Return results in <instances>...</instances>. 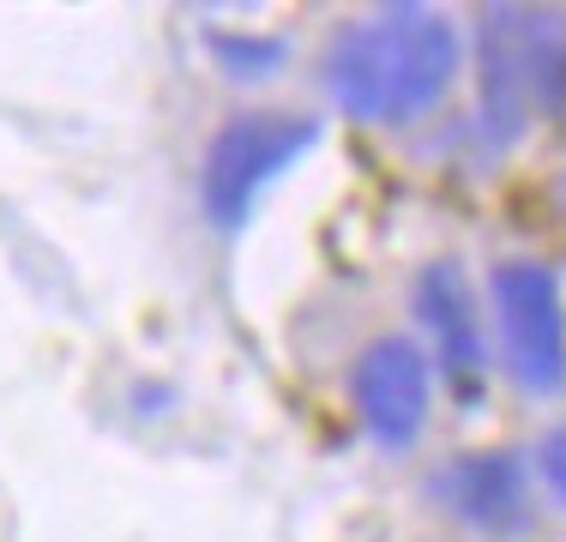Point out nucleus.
<instances>
[{"label":"nucleus","instance_id":"1a4fd4ad","mask_svg":"<svg viewBox=\"0 0 566 542\" xmlns=\"http://www.w3.org/2000/svg\"><path fill=\"white\" fill-rule=\"evenodd\" d=\"M543 477L566 500V434H548V440H543Z\"/></svg>","mask_w":566,"mask_h":542},{"label":"nucleus","instance_id":"f257e3e1","mask_svg":"<svg viewBox=\"0 0 566 542\" xmlns=\"http://www.w3.org/2000/svg\"><path fill=\"white\" fill-rule=\"evenodd\" d=\"M458 79V31L428 7H386L374 19L338 31L326 49V91L356 121H398L428 115Z\"/></svg>","mask_w":566,"mask_h":542},{"label":"nucleus","instance_id":"f03ea898","mask_svg":"<svg viewBox=\"0 0 566 542\" xmlns=\"http://www.w3.org/2000/svg\"><path fill=\"white\" fill-rule=\"evenodd\" d=\"M560 54H566L560 12H536V7L482 12V121H489V139H518L524 121L543 115Z\"/></svg>","mask_w":566,"mask_h":542},{"label":"nucleus","instance_id":"6e6552de","mask_svg":"<svg viewBox=\"0 0 566 542\" xmlns=\"http://www.w3.org/2000/svg\"><path fill=\"white\" fill-rule=\"evenodd\" d=\"M211 54L229 66L235 79H260L265 66L283 61V43H272V37H235V31H211Z\"/></svg>","mask_w":566,"mask_h":542},{"label":"nucleus","instance_id":"0eeeda50","mask_svg":"<svg viewBox=\"0 0 566 542\" xmlns=\"http://www.w3.org/2000/svg\"><path fill=\"white\" fill-rule=\"evenodd\" d=\"M440 494L464 524L489 536H518L531 524V494H524V470L518 458L506 452H476V458H458V465L440 477Z\"/></svg>","mask_w":566,"mask_h":542},{"label":"nucleus","instance_id":"7ed1b4c3","mask_svg":"<svg viewBox=\"0 0 566 542\" xmlns=\"http://www.w3.org/2000/svg\"><path fill=\"white\" fill-rule=\"evenodd\" d=\"M319 139V127L290 108H253L218 127V139L206 145L199 163V206L218 229H241L253 217V199L290 169L295 157H307Z\"/></svg>","mask_w":566,"mask_h":542},{"label":"nucleus","instance_id":"9d476101","mask_svg":"<svg viewBox=\"0 0 566 542\" xmlns=\"http://www.w3.org/2000/svg\"><path fill=\"white\" fill-rule=\"evenodd\" d=\"M543 115H548V121H560V127H566V54H560V66H555V85H548V103H543Z\"/></svg>","mask_w":566,"mask_h":542},{"label":"nucleus","instance_id":"39448f33","mask_svg":"<svg viewBox=\"0 0 566 542\" xmlns=\"http://www.w3.org/2000/svg\"><path fill=\"white\" fill-rule=\"evenodd\" d=\"M349 392H356V416L368 440H380L386 452L422 440L434 386H428V362L410 337H374L349 368Z\"/></svg>","mask_w":566,"mask_h":542},{"label":"nucleus","instance_id":"423d86ee","mask_svg":"<svg viewBox=\"0 0 566 542\" xmlns=\"http://www.w3.org/2000/svg\"><path fill=\"white\" fill-rule=\"evenodd\" d=\"M416 314H422L428 337L440 350V368L458 392H476L482 386V325H476V302H470V283L458 265H428L422 283H416Z\"/></svg>","mask_w":566,"mask_h":542},{"label":"nucleus","instance_id":"20e7f679","mask_svg":"<svg viewBox=\"0 0 566 542\" xmlns=\"http://www.w3.org/2000/svg\"><path fill=\"white\" fill-rule=\"evenodd\" d=\"M494 320H501L506 368L524 392H560L566 386V314L560 290L543 265L506 260L494 271Z\"/></svg>","mask_w":566,"mask_h":542}]
</instances>
